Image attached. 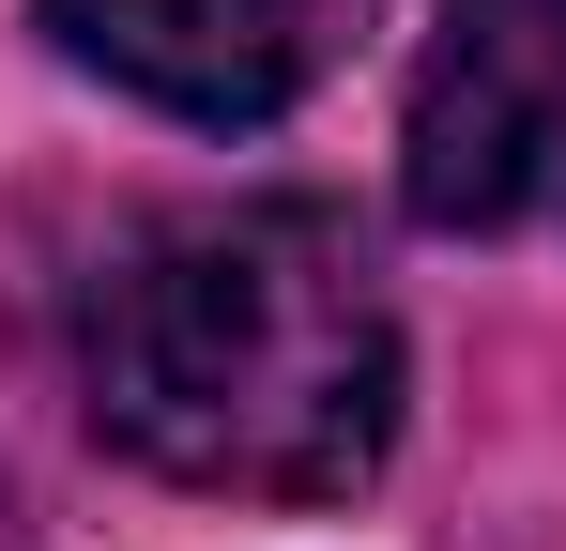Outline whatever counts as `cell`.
Returning a JSON list of instances; mask_svg holds the SVG:
<instances>
[{
	"mask_svg": "<svg viewBox=\"0 0 566 551\" xmlns=\"http://www.w3.org/2000/svg\"><path fill=\"white\" fill-rule=\"evenodd\" d=\"M93 429L185 490L322 506L398 429V322L337 215L230 199L138 230L93 291Z\"/></svg>",
	"mask_w": 566,
	"mask_h": 551,
	"instance_id": "6da1fadb",
	"label": "cell"
},
{
	"mask_svg": "<svg viewBox=\"0 0 566 551\" xmlns=\"http://www.w3.org/2000/svg\"><path fill=\"white\" fill-rule=\"evenodd\" d=\"M566 154V0H444L413 77V215L505 230Z\"/></svg>",
	"mask_w": 566,
	"mask_h": 551,
	"instance_id": "7a4b0ae2",
	"label": "cell"
},
{
	"mask_svg": "<svg viewBox=\"0 0 566 551\" xmlns=\"http://www.w3.org/2000/svg\"><path fill=\"white\" fill-rule=\"evenodd\" d=\"M46 31L185 123H276L368 31V0H46Z\"/></svg>",
	"mask_w": 566,
	"mask_h": 551,
	"instance_id": "3957f363",
	"label": "cell"
}]
</instances>
